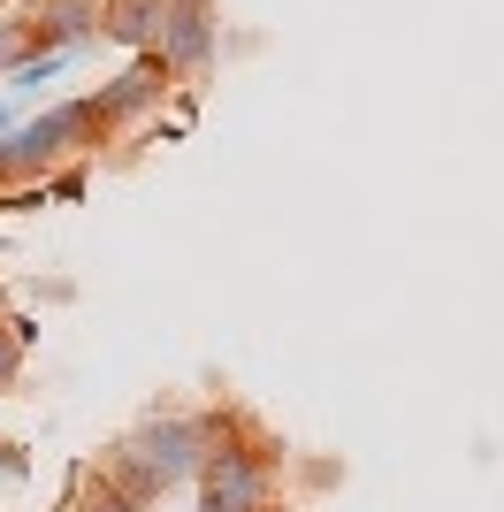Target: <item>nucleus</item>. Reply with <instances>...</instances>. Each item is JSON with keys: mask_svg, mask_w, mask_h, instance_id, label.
I'll list each match as a JSON object with an SVG mask.
<instances>
[{"mask_svg": "<svg viewBox=\"0 0 504 512\" xmlns=\"http://www.w3.org/2000/svg\"><path fill=\"white\" fill-rule=\"evenodd\" d=\"M214 421H191V413H161V421H138L115 444V459H107V474H115V490L130 497V505H153L161 490H176V482H199L214 459Z\"/></svg>", "mask_w": 504, "mask_h": 512, "instance_id": "nucleus-1", "label": "nucleus"}, {"mask_svg": "<svg viewBox=\"0 0 504 512\" xmlns=\"http://www.w3.org/2000/svg\"><path fill=\"white\" fill-rule=\"evenodd\" d=\"M214 39H222V23H214L207 0H168V23H161V39H153V54H161L168 77H191V69L214 62Z\"/></svg>", "mask_w": 504, "mask_h": 512, "instance_id": "nucleus-2", "label": "nucleus"}, {"mask_svg": "<svg viewBox=\"0 0 504 512\" xmlns=\"http://www.w3.org/2000/svg\"><path fill=\"white\" fill-rule=\"evenodd\" d=\"M46 39V54H69L100 31V0H39V23H31Z\"/></svg>", "mask_w": 504, "mask_h": 512, "instance_id": "nucleus-5", "label": "nucleus"}, {"mask_svg": "<svg viewBox=\"0 0 504 512\" xmlns=\"http://www.w3.org/2000/svg\"><path fill=\"white\" fill-rule=\"evenodd\" d=\"M199 482H207L199 505H214V512H260L268 505V459L260 451H214Z\"/></svg>", "mask_w": 504, "mask_h": 512, "instance_id": "nucleus-3", "label": "nucleus"}, {"mask_svg": "<svg viewBox=\"0 0 504 512\" xmlns=\"http://www.w3.org/2000/svg\"><path fill=\"white\" fill-rule=\"evenodd\" d=\"M161 23H168V0H107V8H100V31H107V39H123V46H153V39H161Z\"/></svg>", "mask_w": 504, "mask_h": 512, "instance_id": "nucleus-6", "label": "nucleus"}, {"mask_svg": "<svg viewBox=\"0 0 504 512\" xmlns=\"http://www.w3.org/2000/svg\"><path fill=\"white\" fill-rule=\"evenodd\" d=\"M0 474H23V451H8V444H0Z\"/></svg>", "mask_w": 504, "mask_h": 512, "instance_id": "nucleus-10", "label": "nucleus"}, {"mask_svg": "<svg viewBox=\"0 0 504 512\" xmlns=\"http://www.w3.org/2000/svg\"><path fill=\"white\" fill-rule=\"evenodd\" d=\"M161 85H168L161 54H146L138 69H123V77H115V85H107L100 100H92V115H100V123H115V115H138V107H153V100H161Z\"/></svg>", "mask_w": 504, "mask_h": 512, "instance_id": "nucleus-4", "label": "nucleus"}, {"mask_svg": "<svg viewBox=\"0 0 504 512\" xmlns=\"http://www.w3.org/2000/svg\"><path fill=\"white\" fill-rule=\"evenodd\" d=\"M8 130H16V115H8V107H0V138H8Z\"/></svg>", "mask_w": 504, "mask_h": 512, "instance_id": "nucleus-11", "label": "nucleus"}, {"mask_svg": "<svg viewBox=\"0 0 504 512\" xmlns=\"http://www.w3.org/2000/svg\"><path fill=\"white\" fill-rule=\"evenodd\" d=\"M16 375H23V344L8 337V321H0V390L16 383Z\"/></svg>", "mask_w": 504, "mask_h": 512, "instance_id": "nucleus-8", "label": "nucleus"}, {"mask_svg": "<svg viewBox=\"0 0 504 512\" xmlns=\"http://www.w3.org/2000/svg\"><path fill=\"white\" fill-rule=\"evenodd\" d=\"M62 62H69V54H23V62L8 69V85H16V92H39V85H46V77H54Z\"/></svg>", "mask_w": 504, "mask_h": 512, "instance_id": "nucleus-7", "label": "nucleus"}, {"mask_svg": "<svg viewBox=\"0 0 504 512\" xmlns=\"http://www.w3.org/2000/svg\"><path fill=\"white\" fill-rule=\"evenodd\" d=\"M84 512H138V505H130V497H123V490H107V497H100V505H84Z\"/></svg>", "mask_w": 504, "mask_h": 512, "instance_id": "nucleus-9", "label": "nucleus"}, {"mask_svg": "<svg viewBox=\"0 0 504 512\" xmlns=\"http://www.w3.org/2000/svg\"><path fill=\"white\" fill-rule=\"evenodd\" d=\"M199 512H214V505H199Z\"/></svg>", "mask_w": 504, "mask_h": 512, "instance_id": "nucleus-12", "label": "nucleus"}]
</instances>
